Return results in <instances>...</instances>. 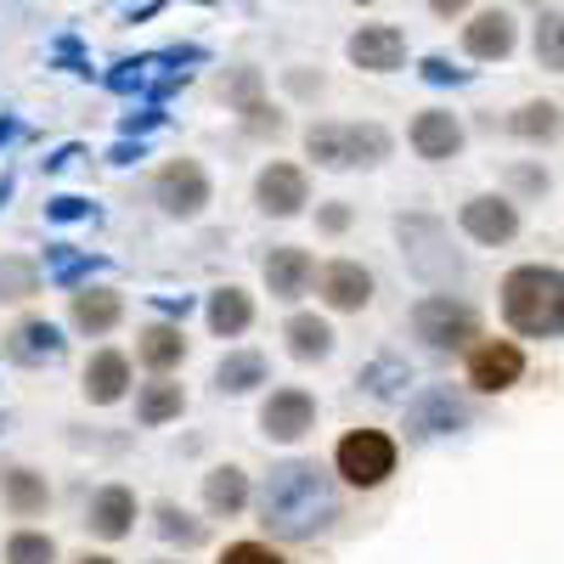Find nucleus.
Returning <instances> with one entry per match:
<instances>
[{
  "label": "nucleus",
  "instance_id": "2",
  "mask_svg": "<svg viewBox=\"0 0 564 564\" xmlns=\"http://www.w3.org/2000/svg\"><path fill=\"white\" fill-rule=\"evenodd\" d=\"M502 316L513 334L553 339L564 322V276L553 265H513L502 276Z\"/></svg>",
  "mask_w": 564,
  "mask_h": 564
},
{
  "label": "nucleus",
  "instance_id": "1",
  "mask_svg": "<svg viewBox=\"0 0 564 564\" xmlns=\"http://www.w3.org/2000/svg\"><path fill=\"white\" fill-rule=\"evenodd\" d=\"M339 520V491L316 463H276L260 486V525L282 542H305Z\"/></svg>",
  "mask_w": 564,
  "mask_h": 564
},
{
  "label": "nucleus",
  "instance_id": "11",
  "mask_svg": "<svg viewBox=\"0 0 564 564\" xmlns=\"http://www.w3.org/2000/svg\"><path fill=\"white\" fill-rule=\"evenodd\" d=\"M260 430L271 435V441H300V435H311L316 430V401H311V390H271V401L260 406Z\"/></svg>",
  "mask_w": 564,
  "mask_h": 564
},
{
  "label": "nucleus",
  "instance_id": "22",
  "mask_svg": "<svg viewBox=\"0 0 564 564\" xmlns=\"http://www.w3.org/2000/svg\"><path fill=\"white\" fill-rule=\"evenodd\" d=\"M135 356H141V367L170 372V367H181V361H186V334H181L175 322H153V327H141Z\"/></svg>",
  "mask_w": 564,
  "mask_h": 564
},
{
  "label": "nucleus",
  "instance_id": "6",
  "mask_svg": "<svg viewBox=\"0 0 564 564\" xmlns=\"http://www.w3.org/2000/svg\"><path fill=\"white\" fill-rule=\"evenodd\" d=\"M153 198H159L164 215H175V220L204 215V204H209V175H204V164H198V159H170V164L153 175Z\"/></svg>",
  "mask_w": 564,
  "mask_h": 564
},
{
  "label": "nucleus",
  "instance_id": "4",
  "mask_svg": "<svg viewBox=\"0 0 564 564\" xmlns=\"http://www.w3.org/2000/svg\"><path fill=\"white\" fill-rule=\"evenodd\" d=\"M334 468L339 480L356 486V491H372L395 475V441L384 430H350L339 446H334Z\"/></svg>",
  "mask_w": 564,
  "mask_h": 564
},
{
  "label": "nucleus",
  "instance_id": "21",
  "mask_svg": "<svg viewBox=\"0 0 564 564\" xmlns=\"http://www.w3.org/2000/svg\"><path fill=\"white\" fill-rule=\"evenodd\" d=\"M0 497H7V508L18 520H34V513L52 508V486H45V475H34V468H7V475H0Z\"/></svg>",
  "mask_w": 564,
  "mask_h": 564
},
{
  "label": "nucleus",
  "instance_id": "30",
  "mask_svg": "<svg viewBox=\"0 0 564 564\" xmlns=\"http://www.w3.org/2000/svg\"><path fill=\"white\" fill-rule=\"evenodd\" d=\"M159 531H164L170 542H181V547H204V542H209V531L193 520V513H181L175 502H159Z\"/></svg>",
  "mask_w": 564,
  "mask_h": 564
},
{
  "label": "nucleus",
  "instance_id": "25",
  "mask_svg": "<svg viewBox=\"0 0 564 564\" xmlns=\"http://www.w3.org/2000/svg\"><path fill=\"white\" fill-rule=\"evenodd\" d=\"M249 322H254V300H249L243 289H215V300H209V327H215L220 339H238Z\"/></svg>",
  "mask_w": 564,
  "mask_h": 564
},
{
  "label": "nucleus",
  "instance_id": "24",
  "mask_svg": "<svg viewBox=\"0 0 564 564\" xmlns=\"http://www.w3.org/2000/svg\"><path fill=\"white\" fill-rule=\"evenodd\" d=\"M181 412H186V390L170 384L164 372H159L153 384H141V390H135V417L148 423V430H159V423H170V417H181Z\"/></svg>",
  "mask_w": 564,
  "mask_h": 564
},
{
  "label": "nucleus",
  "instance_id": "9",
  "mask_svg": "<svg viewBox=\"0 0 564 564\" xmlns=\"http://www.w3.org/2000/svg\"><path fill=\"white\" fill-rule=\"evenodd\" d=\"M350 63L356 68H367V74H395L401 63H406V34L395 29V23H361L356 34H350Z\"/></svg>",
  "mask_w": 564,
  "mask_h": 564
},
{
  "label": "nucleus",
  "instance_id": "8",
  "mask_svg": "<svg viewBox=\"0 0 564 564\" xmlns=\"http://www.w3.org/2000/svg\"><path fill=\"white\" fill-rule=\"evenodd\" d=\"M254 204H260V215H271V220L300 215V209L311 204V175H305L300 164H265L260 181H254Z\"/></svg>",
  "mask_w": 564,
  "mask_h": 564
},
{
  "label": "nucleus",
  "instance_id": "20",
  "mask_svg": "<svg viewBox=\"0 0 564 564\" xmlns=\"http://www.w3.org/2000/svg\"><path fill=\"white\" fill-rule=\"evenodd\" d=\"M68 316H74L79 334H113L119 316H124V300L113 289H79L74 305H68Z\"/></svg>",
  "mask_w": 564,
  "mask_h": 564
},
{
  "label": "nucleus",
  "instance_id": "5",
  "mask_svg": "<svg viewBox=\"0 0 564 564\" xmlns=\"http://www.w3.org/2000/svg\"><path fill=\"white\" fill-rule=\"evenodd\" d=\"M412 334L423 345H435V350H468L480 339V316L468 305H457L452 294H430V300H417V311H412Z\"/></svg>",
  "mask_w": 564,
  "mask_h": 564
},
{
  "label": "nucleus",
  "instance_id": "23",
  "mask_svg": "<svg viewBox=\"0 0 564 564\" xmlns=\"http://www.w3.org/2000/svg\"><path fill=\"white\" fill-rule=\"evenodd\" d=\"M282 339H289V356L294 361H327V356H334V327H327L322 316H311V311L289 316Z\"/></svg>",
  "mask_w": 564,
  "mask_h": 564
},
{
  "label": "nucleus",
  "instance_id": "14",
  "mask_svg": "<svg viewBox=\"0 0 564 564\" xmlns=\"http://www.w3.org/2000/svg\"><path fill=\"white\" fill-rule=\"evenodd\" d=\"M463 231L475 243H486V249H497V243H508L513 231H520V209H513L508 198H468L463 204Z\"/></svg>",
  "mask_w": 564,
  "mask_h": 564
},
{
  "label": "nucleus",
  "instance_id": "19",
  "mask_svg": "<svg viewBox=\"0 0 564 564\" xmlns=\"http://www.w3.org/2000/svg\"><path fill=\"white\" fill-rule=\"evenodd\" d=\"M7 356L23 361V367H45V361L63 356V339H57L52 322H18L12 334H7Z\"/></svg>",
  "mask_w": 564,
  "mask_h": 564
},
{
  "label": "nucleus",
  "instance_id": "36",
  "mask_svg": "<svg viewBox=\"0 0 564 564\" xmlns=\"http://www.w3.org/2000/svg\"><path fill=\"white\" fill-rule=\"evenodd\" d=\"M356 7H372V0H356Z\"/></svg>",
  "mask_w": 564,
  "mask_h": 564
},
{
  "label": "nucleus",
  "instance_id": "7",
  "mask_svg": "<svg viewBox=\"0 0 564 564\" xmlns=\"http://www.w3.org/2000/svg\"><path fill=\"white\" fill-rule=\"evenodd\" d=\"M525 379V350L513 339H486V345H468V384L497 395V390H513Z\"/></svg>",
  "mask_w": 564,
  "mask_h": 564
},
{
  "label": "nucleus",
  "instance_id": "35",
  "mask_svg": "<svg viewBox=\"0 0 564 564\" xmlns=\"http://www.w3.org/2000/svg\"><path fill=\"white\" fill-rule=\"evenodd\" d=\"M74 564H113V558H108V553H79Z\"/></svg>",
  "mask_w": 564,
  "mask_h": 564
},
{
  "label": "nucleus",
  "instance_id": "29",
  "mask_svg": "<svg viewBox=\"0 0 564 564\" xmlns=\"http://www.w3.org/2000/svg\"><path fill=\"white\" fill-rule=\"evenodd\" d=\"M513 135L553 141V135H558V102H525L520 113H513Z\"/></svg>",
  "mask_w": 564,
  "mask_h": 564
},
{
  "label": "nucleus",
  "instance_id": "15",
  "mask_svg": "<svg viewBox=\"0 0 564 564\" xmlns=\"http://www.w3.org/2000/svg\"><path fill=\"white\" fill-rule=\"evenodd\" d=\"M311 276H316V260L305 249H294V243H282V249L265 254V289H271V300H300L311 289Z\"/></svg>",
  "mask_w": 564,
  "mask_h": 564
},
{
  "label": "nucleus",
  "instance_id": "32",
  "mask_svg": "<svg viewBox=\"0 0 564 564\" xmlns=\"http://www.w3.org/2000/svg\"><path fill=\"white\" fill-rule=\"evenodd\" d=\"M536 57H542L547 68H558V12H547L542 29H536Z\"/></svg>",
  "mask_w": 564,
  "mask_h": 564
},
{
  "label": "nucleus",
  "instance_id": "27",
  "mask_svg": "<svg viewBox=\"0 0 564 564\" xmlns=\"http://www.w3.org/2000/svg\"><path fill=\"white\" fill-rule=\"evenodd\" d=\"M34 294H40V265L23 254L0 260V300H34Z\"/></svg>",
  "mask_w": 564,
  "mask_h": 564
},
{
  "label": "nucleus",
  "instance_id": "16",
  "mask_svg": "<svg viewBox=\"0 0 564 564\" xmlns=\"http://www.w3.org/2000/svg\"><path fill=\"white\" fill-rule=\"evenodd\" d=\"M79 390H85L90 406H113V401H124V390H130V361H124L119 350H97V356L85 361Z\"/></svg>",
  "mask_w": 564,
  "mask_h": 564
},
{
  "label": "nucleus",
  "instance_id": "10",
  "mask_svg": "<svg viewBox=\"0 0 564 564\" xmlns=\"http://www.w3.org/2000/svg\"><path fill=\"white\" fill-rule=\"evenodd\" d=\"M311 282H316V294H322L327 311H367V305H372V271L356 265V260L322 265Z\"/></svg>",
  "mask_w": 564,
  "mask_h": 564
},
{
  "label": "nucleus",
  "instance_id": "28",
  "mask_svg": "<svg viewBox=\"0 0 564 564\" xmlns=\"http://www.w3.org/2000/svg\"><path fill=\"white\" fill-rule=\"evenodd\" d=\"M7 564H57V542L45 531H12L7 536Z\"/></svg>",
  "mask_w": 564,
  "mask_h": 564
},
{
  "label": "nucleus",
  "instance_id": "17",
  "mask_svg": "<svg viewBox=\"0 0 564 564\" xmlns=\"http://www.w3.org/2000/svg\"><path fill=\"white\" fill-rule=\"evenodd\" d=\"M85 525H90V536H102V542L130 536V525H135V497H130L124 486H102L97 497H90V508H85Z\"/></svg>",
  "mask_w": 564,
  "mask_h": 564
},
{
  "label": "nucleus",
  "instance_id": "12",
  "mask_svg": "<svg viewBox=\"0 0 564 564\" xmlns=\"http://www.w3.org/2000/svg\"><path fill=\"white\" fill-rule=\"evenodd\" d=\"M513 40H520V29H513V18L502 7H486V12H475V23H463V52L475 63H502L513 52Z\"/></svg>",
  "mask_w": 564,
  "mask_h": 564
},
{
  "label": "nucleus",
  "instance_id": "13",
  "mask_svg": "<svg viewBox=\"0 0 564 564\" xmlns=\"http://www.w3.org/2000/svg\"><path fill=\"white\" fill-rule=\"evenodd\" d=\"M412 153H417V159H430V164L457 159V153H463V119L446 113V108L417 113V119H412Z\"/></svg>",
  "mask_w": 564,
  "mask_h": 564
},
{
  "label": "nucleus",
  "instance_id": "34",
  "mask_svg": "<svg viewBox=\"0 0 564 564\" xmlns=\"http://www.w3.org/2000/svg\"><path fill=\"white\" fill-rule=\"evenodd\" d=\"M468 7H475V0H430L435 18H457V12H468Z\"/></svg>",
  "mask_w": 564,
  "mask_h": 564
},
{
  "label": "nucleus",
  "instance_id": "31",
  "mask_svg": "<svg viewBox=\"0 0 564 564\" xmlns=\"http://www.w3.org/2000/svg\"><path fill=\"white\" fill-rule=\"evenodd\" d=\"M220 564H282L265 542H231L226 553H220Z\"/></svg>",
  "mask_w": 564,
  "mask_h": 564
},
{
  "label": "nucleus",
  "instance_id": "33",
  "mask_svg": "<svg viewBox=\"0 0 564 564\" xmlns=\"http://www.w3.org/2000/svg\"><path fill=\"white\" fill-rule=\"evenodd\" d=\"M316 226H322V231H345V226H350V209H345V204H327V209L316 215Z\"/></svg>",
  "mask_w": 564,
  "mask_h": 564
},
{
  "label": "nucleus",
  "instance_id": "3",
  "mask_svg": "<svg viewBox=\"0 0 564 564\" xmlns=\"http://www.w3.org/2000/svg\"><path fill=\"white\" fill-rule=\"evenodd\" d=\"M305 153L322 170H356V164H379L390 159V135L379 124H311L305 130Z\"/></svg>",
  "mask_w": 564,
  "mask_h": 564
},
{
  "label": "nucleus",
  "instance_id": "26",
  "mask_svg": "<svg viewBox=\"0 0 564 564\" xmlns=\"http://www.w3.org/2000/svg\"><path fill=\"white\" fill-rule=\"evenodd\" d=\"M254 384H265V356H254V350H238V356H226L215 367V390L220 395H249Z\"/></svg>",
  "mask_w": 564,
  "mask_h": 564
},
{
  "label": "nucleus",
  "instance_id": "18",
  "mask_svg": "<svg viewBox=\"0 0 564 564\" xmlns=\"http://www.w3.org/2000/svg\"><path fill=\"white\" fill-rule=\"evenodd\" d=\"M204 502H209L215 520H231V513H243V508H249V475H243L238 463L209 468V475H204Z\"/></svg>",
  "mask_w": 564,
  "mask_h": 564
}]
</instances>
